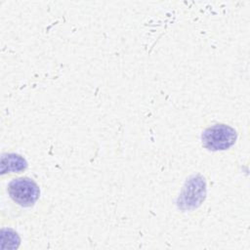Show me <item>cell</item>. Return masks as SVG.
<instances>
[{
  "label": "cell",
  "mask_w": 250,
  "mask_h": 250,
  "mask_svg": "<svg viewBox=\"0 0 250 250\" xmlns=\"http://www.w3.org/2000/svg\"><path fill=\"white\" fill-rule=\"evenodd\" d=\"M1 247L8 249L18 248L21 242V239L18 233L11 229H3L1 231Z\"/></svg>",
  "instance_id": "obj_4"
},
{
  "label": "cell",
  "mask_w": 250,
  "mask_h": 250,
  "mask_svg": "<svg viewBox=\"0 0 250 250\" xmlns=\"http://www.w3.org/2000/svg\"><path fill=\"white\" fill-rule=\"evenodd\" d=\"M27 168L26 160L16 153H6L1 157V174L21 173Z\"/></svg>",
  "instance_id": "obj_3"
},
{
  "label": "cell",
  "mask_w": 250,
  "mask_h": 250,
  "mask_svg": "<svg viewBox=\"0 0 250 250\" xmlns=\"http://www.w3.org/2000/svg\"><path fill=\"white\" fill-rule=\"evenodd\" d=\"M7 190L10 197L22 207L33 206L40 195L38 185L27 177L12 180L8 185Z\"/></svg>",
  "instance_id": "obj_2"
},
{
  "label": "cell",
  "mask_w": 250,
  "mask_h": 250,
  "mask_svg": "<svg viewBox=\"0 0 250 250\" xmlns=\"http://www.w3.org/2000/svg\"><path fill=\"white\" fill-rule=\"evenodd\" d=\"M236 131L226 124H215L205 129L201 135L202 146L212 151L226 150L234 145Z\"/></svg>",
  "instance_id": "obj_1"
}]
</instances>
